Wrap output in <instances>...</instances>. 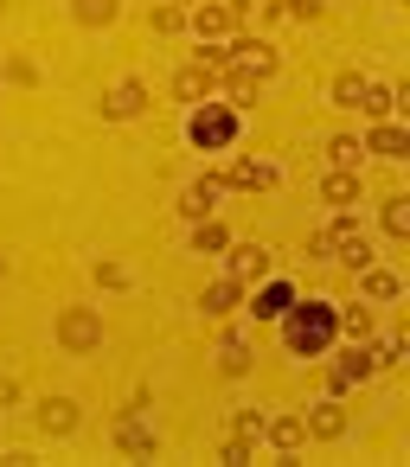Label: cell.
<instances>
[{"instance_id":"obj_1","label":"cell","mask_w":410,"mask_h":467,"mask_svg":"<svg viewBox=\"0 0 410 467\" xmlns=\"http://www.w3.org/2000/svg\"><path fill=\"white\" fill-rule=\"evenodd\" d=\"M333 301H289V314H282V339H289V352H301V358H321L327 346H333Z\"/></svg>"},{"instance_id":"obj_2","label":"cell","mask_w":410,"mask_h":467,"mask_svg":"<svg viewBox=\"0 0 410 467\" xmlns=\"http://www.w3.org/2000/svg\"><path fill=\"white\" fill-rule=\"evenodd\" d=\"M186 135H193V148H205V154H225V148L237 141V109L205 97V103L193 109V122H186Z\"/></svg>"},{"instance_id":"obj_3","label":"cell","mask_w":410,"mask_h":467,"mask_svg":"<svg viewBox=\"0 0 410 467\" xmlns=\"http://www.w3.org/2000/svg\"><path fill=\"white\" fill-rule=\"evenodd\" d=\"M58 346H65L71 358H90V352L103 346V314H97V307H65V314H58Z\"/></svg>"},{"instance_id":"obj_4","label":"cell","mask_w":410,"mask_h":467,"mask_svg":"<svg viewBox=\"0 0 410 467\" xmlns=\"http://www.w3.org/2000/svg\"><path fill=\"white\" fill-rule=\"evenodd\" d=\"M327 237H333V263H346L352 275L359 269H372V237L352 224V218H340V224H327Z\"/></svg>"},{"instance_id":"obj_5","label":"cell","mask_w":410,"mask_h":467,"mask_svg":"<svg viewBox=\"0 0 410 467\" xmlns=\"http://www.w3.org/2000/svg\"><path fill=\"white\" fill-rule=\"evenodd\" d=\"M186 26L212 46V39H225L231 26H237V7H231V0H193V14H186Z\"/></svg>"},{"instance_id":"obj_6","label":"cell","mask_w":410,"mask_h":467,"mask_svg":"<svg viewBox=\"0 0 410 467\" xmlns=\"http://www.w3.org/2000/svg\"><path fill=\"white\" fill-rule=\"evenodd\" d=\"M372 371H378V358H372V346H365V339H352V346L340 352V365H333V378H327V384H333V397H340L346 384H365Z\"/></svg>"},{"instance_id":"obj_7","label":"cell","mask_w":410,"mask_h":467,"mask_svg":"<svg viewBox=\"0 0 410 467\" xmlns=\"http://www.w3.org/2000/svg\"><path fill=\"white\" fill-rule=\"evenodd\" d=\"M225 58H231V65H244V71H257V78H276V71H282L276 46H263V39H231V46H225Z\"/></svg>"},{"instance_id":"obj_8","label":"cell","mask_w":410,"mask_h":467,"mask_svg":"<svg viewBox=\"0 0 410 467\" xmlns=\"http://www.w3.org/2000/svg\"><path fill=\"white\" fill-rule=\"evenodd\" d=\"M142 109H148V84H142V78H122V84L103 97V116H110V122H135Z\"/></svg>"},{"instance_id":"obj_9","label":"cell","mask_w":410,"mask_h":467,"mask_svg":"<svg viewBox=\"0 0 410 467\" xmlns=\"http://www.w3.org/2000/svg\"><path fill=\"white\" fill-rule=\"evenodd\" d=\"M218 90V71L205 65V58H193V65H180V78H173V97L180 103H205Z\"/></svg>"},{"instance_id":"obj_10","label":"cell","mask_w":410,"mask_h":467,"mask_svg":"<svg viewBox=\"0 0 410 467\" xmlns=\"http://www.w3.org/2000/svg\"><path fill=\"white\" fill-rule=\"evenodd\" d=\"M231 256H225V275H237V282H263L269 275V250L263 244H225Z\"/></svg>"},{"instance_id":"obj_11","label":"cell","mask_w":410,"mask_h":467,"mask_svg":"<svg viewBox=\"0 0 410 467\" xmlns=\"http://www.w3.org/2000/svg\"><path fill=\"white\" fill-rule=\"evenodd\" d=\"M301 429H308L314 441H340V435H346V410H340V397H321V403L301 416Z\"/></svg>"},{"instance_id":"obj_12","label":"cell","mask_w":410,"mask_h":467,"mask_svg":"<svg viewBox=\"0 0 410 467\" xmlns=\"http://www.w3.org/2000/svg\"><path fill=\"white\" fill-rule=\"evenodd\" d=\"M33 422H39V429L58 441V435H78V422H84V416H78V403H71V397H46Z\"/></svg>"},{"instance_id":"obj_13","label":"cell","mask_w":410,"mask_h":467,"mask_svg":"<svg viewBox=\"0 0 410 467\" xmlns=\"http://www.w3.org/2000/svg\"><path fill=\"white\" fill-rule=\"evenodd\" d=\"M116 448H122V454H135V461H154L161 435H154L142 416H122V422H116Z\"/></svg>"},{"instance_id":"obj_14","label":"cell","mask_w":410,"mask_h":467,"mask_svg":"<svg viewBox=\"0 0 410 467\" xmlns=\"http://www.w3.org/2000/svg\"><path fill=\"white\" fill-rule=\"evenodd\" d=\"M365 154H384V161H404L410 154V129H397V122H378L365 141H359Z\"/></svg>"},{"instance_id":"obj_15","label":"cell","mask_w":410,"mask_h":467,"mask_svg":"<svg viewBox=\"0 0 410 467\" xmlns=\"http://www.w3.org/2000/svg\"><path fill=\"white\" fill-rule=\"evenodd\" d=\"M218 192H225V180H218V173H205V180H193V186H186V199H180V212H186V218L199 224V218H212V205H218Z\"/></svg>"},{"instance_id":"obj_16","label":"cell","mask_w":410,"mask_h":467,"mask_svg":"<svg viewBox=\"0 0 410 467\" xmlns=\"http://www.w3.org/2000/svg\"><path fill=\"white\" fill-rule=\"evenodd\" d=\"M225 186H237V192H263V186H276V167H269V161H231Z\"/></svg>"},{"instance_id":"obj_17","label":"cell","mask_w":410,"mask_h":467,"mask_svg":"<svg viewBox=\"0 0 410 467\" xmlns=\"http://www.w3.org/2000/svg\"><path fill=\"white\" fill-rule=\"evenodd\" d=\"M199 307H205V314H237V307H244V282H237V275H218V282L199 295Z\"/></svg>"},{"instance_id":"obj_18","label":"cell","mask_w":410,"mask_h":467,"mask_svg":"<svg viewBox=\"0 0 410 467\" xmlns=\"http://www.w3.org/2000/svg\"><path fill=\"white\" fill-rule=\"evenodd\" d=\"M263 435H269V448H276V454H295V448L308 441L301 416H269V422H263Z\"/></svg>"},{"instance_id":"obj_19","label":"cell","mask_w":410,"mask_h":467,"mask_svg":"<svg viewBox=\"0 0 410 467\" xmlns=\"http://www.w3.org/2000/svg\"><path fill=\"white\" fill-rule=\"evenodd\" d=\"M257 71H244V65H225V97H231V109H250L257 103Z\"/></svg>"},{"instance_id":"obj_20","label":"cell","mask_w":410,"mask_h":467,"mask_svg":"<svg viewBox=\"0 0 410 467\" xmlns=\"http://www.w3.org/2000/svg\"><path fill=\"white\" fill-rule=\"evenodd\" d=\"M116 14H122V0H71V20H78V26H90V33H97V26H110Z\"/></svg>"},{"instance_id":"obj_21","label":"cell","mask_w":410,"mask_h":467,"mask_svg":"<svg viewBox=\"0 0 410 467\" xmlns=\"http://www.w3.org/2000/svg\"><path fill=\"white\" fill-rule=\"evenodd\" d=\"M321 199H327V205H352V199H359V173H352V167H333V173L321 180Z\"/></svg>"},{"instance_id":"obj_22","label":"cell","mask_w":410,"mask_h":467,"mask_svg":"<svg viewBox=\"0 0 410 467\" xmlns=\"http://www.w3.org/2000/svg\"><path fill=\"white\" fill-rule=\"evenodd\" d=\"M289 301H295V288H289V282H269V288L250 301V314H257V320H282V314H289Z\"/></svg>"},{"instance_id":"obj_23","label":"cell","mask_w":410,"mask_h":467,"mask_svg":"<svg viewBox=\"0 0 410 467\" xmlns=\"http://www.w3.org/2000/svg\"><path fill=\"white\" fill-rule=\"evenodd\" d=\"M218 371H225V378H244V371H250V339H237V333L218 339Z\"/></svg>"},{"instance_id":"obj_24","label":"cell","mask_w":410,"mask_h":467,"mask_svg":"<svg viewBox=\"0 0 410 467\" xmlns=\"http://www.w3.org/2000/svg\"><path fill=\"white\" fill-rule=\"evenodd\" d=\"M359 109H365L372 122H391V109H397V97H391V84H365V90H359Z\"/></svg>"},{"instance_id":"obj_25","label":"cell","mask_w":410,"mask_h":467,"mask_svg":"<svg viewBox=\"0 0 410 467\" xmlns=\"http://www.w3.org/2000/svg\"><path fill=\"white\" fill-rule=\"evenodd\" d=\"M225 244H231V231H225L218 218H199V224H193V250H199V256H218Z\"/></svg>"},{"instance_id":"obj_26","label":"cell","mask_w":410,"mask_h":467,"mask_svg":"<svg viewBox=\"0 0 410 467\" xmlns=\"http://www.w3.org/2000/svg\"><path fill=\"white\" fill-rule=\"evenodd\" d=\"M359 275H365V295H372V301H397V295H404V282H397L391 269H359Z\"/></svg>"},{"instance_id":"obj_27","label":"cell","mask_w":410,"mask_h":467,"mask_svg":"<svg viewBox=\"0 0 410 467\" xmlns=\"http://www.w3.org/2000/svg\"><path fill=\"white\" fill-rule=\"evenodd\" d=\"M359 90H365V78L359 71H340L333 78V109H359Z\"/></svg>"},{"instance_id":"obj_28","label":"cell","mask_w":410,"mask_h":467,"mask_svg":"<svg viewBox=\"0 0 410 467\" xmlns=\"http://www.w3.org/2000/svg\"><path fill=\"white\" fill-rule=\"evenodd\" d=\"M333 327L352 333V339H372V314L365 307H333Z\"/></svg>"},{"instance_id":"obj_29","label":"cell","mask_w":410,"mask_h":467,"mask_svg":"<svg viewBox=\"0 0 410 467\" xmlns=\"http://www.w3.org/2000/svg\"><path fill=\"white\" fill-rule=\"evenodd\" d=\"M359 154H365V148H359L352 135H333V141H327V161H333V167H352V173H359Z\"/></svg>"},{"instance_id":"obj_30","label":"cell","mask_w":410,"mask_h":467,"mask_svg":"<svg viewBox=\"0 0 410 467\" xmlns=\"http://www.w3.org/2000/svg\"><path fill=\"white\" fill-rule=\"evenodd\" d=\"M384 231L391 237H410V199H384Z\"/></svg>"},{"instance_id":"obj_31","label":"cell","mask_w":410,"mask_h":467,"mask_svg":"<svg viewBox=\"0 0 410 467\" xmlns=\"http://www.w3.org/2000/svg\"><path fill=\"white\" fill-rule=\"evenodd\" d=\"M263 410H237V422H231V435H244V441H263Z\"/></svg>"},{"instance_id":"obj_32","label":"cell","mask_w":410,"mask_h":467,"mask_svg":"<svg viewBox=\"0 0 410 467\" xmlns=\"http://www.w3.org/2000/svg\"><path fill=\"white\" fill-rule=\"evenodd\" d=\"M218 461H225V467H250V461H257V448H250V441H244V435H231V441H225V454H218Z\"/></svg>"},{"instance_id":"obj_33","label":"cell","mask_w":410,"mask_h":467,"mask_svg":"<svg viewBox=\"0 0 410 467\" xmlns=\"http://www.w3.org/2000/svg\"><path fill=\"white\" fill-rule=\"evenodd\" d=\"M372 358H378V371H384V365H397V358H404V333L378 339V346H372Z\"/></svg>"},{"instance_id":"obj_34","label":"cell","mask_w":410,"mask_h":467,"mask_svg":"<svg viewBox=\"0 0 410 467\" xmlns=\"http://www.w3.org/2000/svg\"><path fill=\"white\" fill-rule=\"evenodd\" d=\"M186 26V7H154V33H180Z\"/></svg>"},{"instance_id":"obj_35","label":"cell","mask_w":410,"mask_h":467,"mask_svg":"<svg viewBox=\"0 0 410 467\" xmlns=\"http://www.w3.org/2000/svg\"><path fill=\"white\" fill-rule=\"evenodd\" d=\"M276 14H289V20H321V0H282Z\"/></svg>"},{"instance_id":"obj_36","label":"cell","mask_w":410,"mask_h":467,"mask_svg":"<svg viewBox=\"0 0 410 467\" xmlns=\"http://www.w3.org/2000/svg\"><path fill=\"white\" fill-rule=\"evenodd\" d=\"M308 263H333V237H327V231L308 237Z\"/></svg>"},{"instance_id":"obj_37","label":"cell","mask_w":410,"mask_h":467,"mask_svg":"<svg viewBox=\"0 0 410 467\" xmlns=\"http://www.w3.org/2000/svg\"><path fill=\"white\" fill-rule=\"evenodd\" d=\"M97 282H103V288H129V269H122V263H97Z\"/></svg>"},{"instance_id":"obj_38","label":"cell","mask_w":410,"mask_h":467,"mask_svg":"<svg viewBox=\"0 0 410 467\" xmlns=\"http://www.w3.org/2000/svg\"><path fill=\"white\" fill-rule=\"evenodd\" d=\"M14 403H20V384H14V378H0V410H14Z\"/></svg>"},{"instance_id":"obj_39","label":"cell","mask_w":410,"mask_h":467,"mask_svg":"<svg viewBox=\"0 0 410 467\" xmlns=\"http://www.w3.org/2000/svg\"><path fill=\"white\" fill-rule=\"evenodd\" d=\"M0 282H7V256H0Z\"/></svg>"},{"instance_id":"obj_40","label":"cell","mask_w":410,"mask_h":467,"mask_svg":"<svg viewBox=\"0 0 410 467\" xmlns=\"http://www.w3.org/2000/svg\"><path fill=\"white\" fill-rule=\"evenodd\" d=\"M0 14H7V0H0Z\"/></svg>"},{"instance_id":"obj_41","label":"cell","mask_w":410,"mask_h":467,"mask_svg":"<svg viewBox=\"0 0 410 467\" xmlns=\"http://www.w3.org/2000/svg\"><path fill=\"white\" fill-rule=\"evenodd\" d=\"M0 71H7V65H0Z\"/></svg>"}]
</instances>
